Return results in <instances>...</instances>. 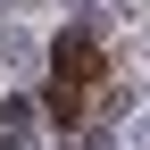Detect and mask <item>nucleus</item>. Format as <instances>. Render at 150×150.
Instances as JSON below:
<instances>
[{
  "instance_id": "1",
  "label": "nucleus",
  "mask_w": 150,
  "mask_h": 150,
  "mask_svg": "<svg viewBox=\"0 0 150 150\" xmlns=\"http://www.w3.org/2000/svg\"><path fill=\"white\" fill-rule=\"evenodd\" d=\"M92 75H100V50H92V33H67L59 42V83H50V117H75V108H83V83Z\"/></svg>"
}]
</instances>
